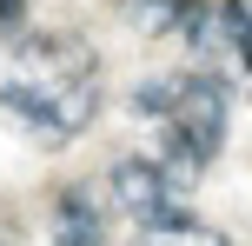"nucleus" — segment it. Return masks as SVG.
Returning a JSON list of instances; mask_svg holds the SVG:
<instances>
[{"instance_id": "obj_6", "label": "nucleus", "mask_w": 252, "mask_h": 246, "mask_svg": "<svg viewBox=\"0 0 252 246\" xmlns=\"http://www.w3.org/2000/svg\"><path fill=\"white\" fill-rule=\"evenodd\" d=\"M20 20V0H0V27H13Z\"/></svg>"}, {"instance_id": "obj_1", "label": "nucleus", "mask_w": 252, "mask_h": 246, "mask_svg": "<svg viewBox=\"0 0 252 246\" xmlns=\"http://www.w3.org/2000/svg\"><path fill=\"white\" fill-rule=\"evenodd\" d=\"M0 106L33 140L60 146L73 133H87L100 113V60L66 34H33L0 67Z\"/></svg>"}, {"instance_id": "obj_3", "label": "nucleus", "mask_w": 252, "mask_h": 246, "mask_svg": "<svg viewBox=\"0 0 252 246\" xmlns=\"http://www.w3.org/2000/svg\"><path fill=\"white\" fill-rule=\"evenodd\" d=\"M179 193H186V186H179L173 173L159 167V160H120V167H113V207H120L126 220L139 226V233H153V226H173V220H186Z\"/></svg>"}, {"instance_id": "obj_5", "label": "nucleus", "mask_w": 252, "mask_h": 246, "mask_svg": "<svg viewBox=\"0 0 252 246\" xmlns=\"http://www.w3.org/2000/svg\"><path fill=\"white\" fill-rule=\"evenodd\" d=\"M139 246H226V240H219L213 226H199V220H173V226L139 233Z\"/></svg>"}, {"instance_id": "obj_2", "label": "nucleus", "mask_w": 252, "mask_h": 246, "mask_svg": "<svg viewBox=\"0 0 252 246\" xmlns=\"http://www.w3.org/2000/svg\"><path fill=\"white\" fill-rule=\"evenodd\" d=\"M133 113L153 120V153L166 173H173L179 186L192 180V173L213 167L219 140H226V80L219 73H159V80H139L133 93Z\"/></svg>"}, {"instance_id": "obj_4", "label": "nucleus", "mask_w": 252, "mask_h": 246, "mask_svg": "<svg viewBox=\"0 0 252 246\" xmlns=\"http://www.w3.org/2000/svg\"><path fill=\"white\" fill-rule=\"evenodd\" d=\"M53 240H60V246H106V220H100V207H93L87 186H73V193L60 200V213H53Z\"/></svg>"}]
</instances>
